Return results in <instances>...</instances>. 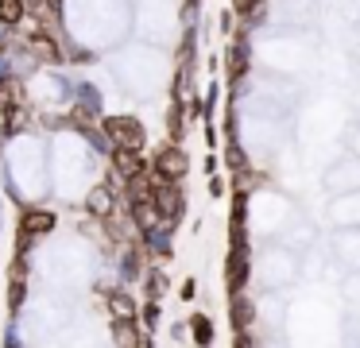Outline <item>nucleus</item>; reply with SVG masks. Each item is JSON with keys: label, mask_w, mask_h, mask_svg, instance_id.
Masks as SVG:
<instances>
[{"label": "nucleus", "mask_w": 360, "mask_h": 348, "mask_svg": "<svg viewBox=\"0 0 360 348\" xmlns=\"http://www.w3.org/2000/svg\"><path fill=\"white\" fill-rule=\"evenodd\" d=\"M105 136H109V143L128 147V151H143V143H148V131H143V124L136 116H109Z\"/></svg>", "instance_id": "1"}, {"label": "nucleus", "mask_w": 360, "mask_h": 348, "mask_svg": "<svg viewBox=\"0 0 360 348\" xmlns=\"http://www.w3.org/2000/svg\"><path fill=\"white\" fill-rule=\"evenodd\" d=\"M151 182H155V178H151ZM151 205H155V213H159V221H163V224H174L182 217V209H186V198H182L179 182H155Z\"/></svg>", "instance_id": "2"}, {"label": "nucleus", "mask_w": 360, "mask_h": 348, "mask_svg": "<svg viewBox=\"0 0 360 348\" xmlns=\"http://www.w3.org/2000/svg\"><path fill=\"white\" fill-rule=\"evenodd\" d=\"M155 182H182V178H186V170H190V162H186V151H182L179 143H167L163 151L155 155Z\"/></svg>", "instance_id": "3"}, {"label": "nucleus", "mask_w": 360, "mask_h": 348, "mask_svg": "<svg viewBox=\"0 0 360 348\" xmlns=\"http://www.w3.org/2000/svg\"><path fill=\"white\" fill-rule=\"evenodd\" d=\"M244 278H248V247H229V259H225V283L233 294H240Z\"/></svg>", "instance_id": "4"}, {"label": "nucleus", "mask_w": 360, "mask_h": 348, "mask_svg": "<svg viewBox=\"0 0 360 348\" xmlns=\"http://www.w3.org/2000/svg\"><path fill=\"white\" fill-rule=\"evenodd\" d=\"M112 167H117L124 178H140V174H148V167H143L140 151H128V147H117V151H112Z\"/></svg>", "instance_id": "5"}, {"label": "nucleus", "mask_w": 360, "mask_h": 348, "mask_svg": "<svg viewBox=\"0 0 360 348\" xmlns=\"http://www.w3.org/2000/svg\"><path fill=\"white\" fill-rule=\"evenodd\" d=\"M229 317H233V329H236V333H248V329H252V317H256V306H252V298L236 294V298L229 302Z\"/></svg>", "instance_id": "6"}, {"label": "nucleus", "mask_w": 360, "mask_h": 348, "mask_svg": "<svg viewBox=\"0 0 360 348\" xmlns=\"http://www.w3.org/2000/svg\"><path fill=\"white\" fill-rule=\"evenodd\" d=\"M55 228V217L47 213V209H27L24 213V236L32 232V236H47V232Z\"/></svg>", "instance_id": "7"}, {"label": "nucleus", "mask_w": 360, "mask_h": 348, "mask_svg": "<svg viewBox=\"0 0 360 348\" xmlns=\"http://www.w3.org/2000/svg\"><path fill=\"white\" fill-rule=\"evenodd\" d=\"M112 329H117L112 337H117L120 348H140L143 344V333H140V325H136V321H117Z\"/></svg>", "instance_id": "8"}, {"label": "nucleus", "mask_w": 360, "mask_h": 348, "mask_svg": "<svg viewBox=\"0 0 360 348\" xmlns=\"http://www.w3.org/2000/svg\"><path fill=\"white\" fill-rule=\"evenodd\" d=\"M190 333H194L198 348H210V340H213V321H210L205 314H194V317H190Z\"/></svg>", "instance_id": "9"}, {"label": "nucleus", "mask_w": 360, "mask_h": 348, "mask_svg": "<svg viewBox=\"0 0 360 348\" xmlns=\"http://www.w3.org/2000/svg\"><path fill=\"white\" fill-rule=\"evenodd\" d=\"M112 314L117 321H136V302L128 294H112Z\"/></svg>", "instance_id": "10"}, {"label": "nucleus", "mask_w": 360, "mask_h": 348, "mask_svg": "<svg viewBox=\"0 0 360 348\" xmlns=\"http://www.w3.org/2000/svg\"><path fill=\"white\" fill-rule=\"evenodd\" d=\"M24 20V0H0V23H20Z\"/></svg>", "instance_id": "11"}, {"label": "nucleus", "mask_w": 360, "mask_h": 348, "mask_svg": "<svg viewBox=\"0 0 360 348\" xmlns=\"http://www.w3.org/2000/svg\"><path fill=\"white\" fill-rule=\"evenodd\" d=\"M264 4L267 0H233V12L240 20H256V15H264Z\"/></svg>", "instance_id": "12"}, {"label": "nucleus", "mask_w": 360, "mask_h": 348, "mask_svg": "<svg viewBox=\"0 0 360 348\" xmlns=\"http://www.w3.org/2000/svg\"><path fill=\"white\" fill-rule=\"evenodd\" d=\"M244 62H248V54H244V46L236 43V46H229V54H225V66H229V74L233 77H240L244 74Z\"/></svg>", "instance_id": "13"}, {"label": "nucleus", "mask_w": 360, "mask_h": 348, "mask_svg": "<svg viewBox=\"0 0 360 348\" xmlns=\"http://www.w3.org/2000/svg\"><path fill=\"white\" fill-rule=\"evenodd\" d=\"M89 209L101 213V217H109L112 213V193L105 190V186H101V190H94V193H89Z\"/></svg>", "instance_id": "14"}, {"label": "nucleus", "mask_w": 360, "mask_h": 348, "mask_svg": "<svg viewBox=\"0 0 360 348\" xmlns=\"http://www.w3.org/2000/svg\"><path fill=\"white\" fill-rule=\"evenodd\" d=\"M225 162H229V170H236V174L248 170V159H244V151L236 143H225Z\"/></svg>", "instance_id": "15"}, {"label": "nucleus", "mask_w": 360, "mask_h": 348, "mask_svg": "<svg viewBox=\"0 0 360 348\" xmlns=\"http://www.w3.org/2000/svg\"><path fill=\"white\" fill-rule=\"evenodd\" d=\"M32 46H35V51L43 54V58H51V62H58V58H63V54L55 51V43H51L47 35H35V39H32Z\"/></svg>", "instance_id": "16"}, {"label": "nucleus", "mask_w": 360, "mask_h": 348, "mask_svg": "<svg viewBox=\"0 0 360 348\" xmlns=\"http://www.w3.org/2000/svg\"><path fill=\"white\" fill-rule=\"evenodd\" d=\"M155 321H159V302H148V306H143V325L155 329Z\"/></svg>", "instance_id": "17"}, {"label": "nucleus", "mask_w": 360, "mask_h": 348, "mask_svg": "<svg viewBox=\"0 0 360 348\" xmlns=\"http://www.w3.org/2000/svg\"><path fill=\"white\" fill-rule=\"evenodd\" d=\"M194 290H198V286H194V278H186V283H182V298L190 302V298H194Z\"/></svg>", "instance_id": "18"}]
</instances>
